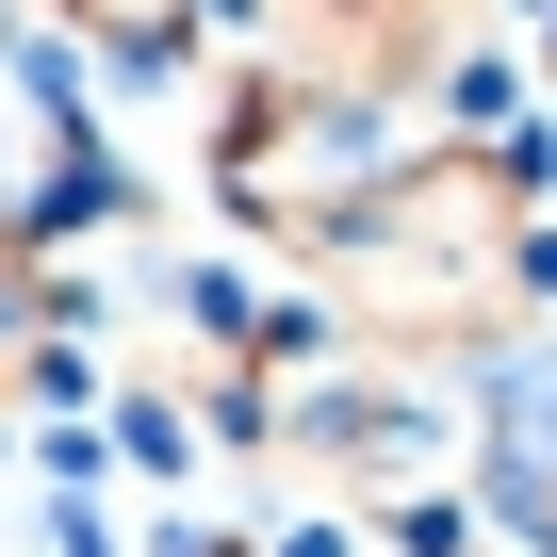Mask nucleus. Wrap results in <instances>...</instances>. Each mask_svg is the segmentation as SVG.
Masks as SVG:
<instances>
[{"label": "nucleus", "mask_w": 557, "mask_h": 557, "mask_svg": "<svg viewBox=\"0 0 557 557\" xmlns=\"http://www.w3.org/2000/svg\"><path fill=\"white\" fill-rule=\"evenodd\" d=\"M83 34H99L115 66H164V50H181V0H83Z\"/></svg>", "instance_id": "1"}]
</instances>
